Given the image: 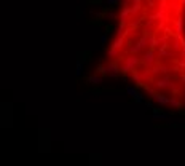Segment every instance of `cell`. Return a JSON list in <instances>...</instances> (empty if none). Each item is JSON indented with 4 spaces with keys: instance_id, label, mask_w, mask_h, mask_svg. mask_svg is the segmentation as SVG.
<instances>
[{
    "instance_id": "obj_21",
    "label": "cell",
    "mask_w": 185,
    "mask_h": 166,
    "mask_svg": "<svg viewBox=\"0 0 185 166\" xmlns=\"http://www.w3.org/2000/svg\"><path fill=\"white\" fill-rule=\"evenodd\" d=\"M177 69H180V70H185V59H180V61L177 62Z\"/></svg>"
},
{
    "instance_id": "obj_9",
    "label": "cell",
    "mask_w": 185,
    "mask_h": 166,
    "mask_svg": "<svg viewBox=\"0 0 185 166\" xmlns=\"http://www.w3.org/2000/svg\"><path fill=\"white\" fill-rule=\"evenodd\" d=\"M156 56H158V58H174V56H176V53H174V51H168V50H166V46L161 45V48L158 50Z\"/></svg>"
},
{
    "instance_id": "obj_19",
    "label": "cell",
    "mask_w": 185,
    "mask_h": 166,
    "mask_svg": "<svg viewBox=\"0 0 185 166\" xmlns=\"http://www.w3.org/2000/svg\"><path fill=\"white\" fill-rule=\"evenodd\" d=\"M139 51H140V46L137 45V43H136V45H132V46H129V53H131V54H137Z\"/></svg>"
},
{
    "instance_id": "obj_28",
    "label": "cell",
    "mask_w": 185,
    "mask_h": 166,
    "mask_svg": "<svg viewBox=\"0 0 185 166\" xmlns=\"http://www.w3.org/2000/svg\"><path fill=\"white\" fill-rule=\"evenodd\" d=\"M182 18H184V24H185V14H184V16H182Z\"/></svg>"
},
{
    "instance_id": "obj_11",
    "label": "cell",
    "mask_w": 185,
    "mask_h": 166,
    "mask_svg": "<svg viewBox=\"0 0 185 166\" xmlns=\"http://www.w3.org/2000/svg\"><path fill=\"white\" fill-rule=\"evenodd\" d=\"M123 45H125V37H123V35H117V38L112 43V48L121 50V48H123Z\"/></svg>"
},
{
    "instance_id": "obj_16",
    "label": "cell",
    "mask_w": 185,
    "mask_h": 166,
    "mask_svg": "<svg viewBox=\"0 0 185 166\" xmlns=\"http://www.w3.org/2000/svg\"><path fill=\"white\" fill-rule=\"evenodd\" d=\"M137 45L140 46V50H145V48H147V35L144 34L142 37L139 38V42H137Z\"/></svg>"
},
{
    "instance_id": "obj_10",
    "label": "cell",
    "mask_w": 185,
    "mask_h": 166,
    "mask_svg": "<svg viewBox=\"0 0 185 166\" xmlns=\"http://www.w3.org/2000/svg\"><path fill=\"white\" fill-rule=\"evenodd\" d=\"M174 29H176V35H180L184 32V18L182 16H177L176 22H174Z\"/></svg>"
},
{
    "instance_id": "obj_8",
    "label": "cell",
    "mask_w": 185,
    "mask_h": 166,
    "mask_svg": "<svg viewBox=\"0 0 185 166\" xmlns=\"http://www.w3.org/2000/svg\"><path fill=\"white\" fill-rule=\"evenodd\" d=\"M129 16H131V13H129V2L128 0H125L123 2V8H121V13H120V19L121 22H126Z\"/></svg>"
},
{
    "instance_id": "obj_25",
    "label": "cell",
    "mask_w": 185,
    "mask_h": 166,
    "mask_svg": "<svg viewBox=\"0 0 185 166\" xmlns=\"http://www.w3.org/2000/svg\"><path fill=\"white\" fill-rule=\"evenodd\" d=\"M163 30H164V32H166L168 35H171V34H172V32H171V29H169V27H166V26H164V29H163Z\"/></svg>"
},
{
    "instance_id": "obj_13",
    "label": "cell",
    "mask_w": 185,
    "mask_h": 166,
    "mask_svg": "<svg viewBox=\"0 0 185 166\" xmlns=\"http://www.w3.org/2000/svg\"><path fill=\"white\" fill-rule=\"evenodd\" d=\"M169 107L172 109H180L182 107V102H180V99H177V97H169Z\"/></svg>"
},
{
    "instance_id": "obj_18",
    "label": "cell",
    "mask_w": 185,
    "mask_h": 166,
    "mask_svg": "<svg viewBox=\"0 0 185 166\" xmlns=\"http://www.w3.org/2000/svg\"><path fill=\"white\" fill-rule=\"evenodd\" d=\"M81 74H83V62H81V61H77V69H75V75H77V77H80Z\"/></svg>"
},
{
    "instance_id": "obj_4",
    "label": "cell",
    "mask_w": 185,
    "mask_h": 166,
    "mask_svg": "<svg viewBox=\"0 0 185 166\" xmlns=\"http://www.w3.org/2000/svg\"><path fill=\"white\" fill-rule=\"evenodd\" d=\"M139 61L142 62L145 67H152V66L156 62V53H155V51H153L152 48L147 50V51H145V53L142 54V58H139Z\"/></svg>"
},
{
    "instance_id": "obj_6",
    "label": "cell",
    "mask_w": 185,
    "mask_h": 166,
    "mask_svg": "<svg viewBox=\"0 0 185 166\" xmlns=\"http://www.w3.org/2000/svg\"><path fill=\"white\" fill-rule=\"evenodd\" d=\"M104 74L105 75H110L112 78H117L118 74H120V66L115 64V62H110V64L104 66Z\"/></svg>"
},
{
    "instance_id": "obj_27",
    "label": "cell",
    "mask_w": 185,
    "mask_h": 166,
    "mask_svg": "<svg viewBox=\"0 0 185 166\" xmlns=\"http://www.w3.org/2000/svg\"><path fill=\"white\" fill-rule=\"evenodd\" d=\"M180 80H182V82L185 83V74H182V75H180Z\"/></svg>"
},
{
    "instance_id": "obj_15",
    "label": "cell",
    "mask_w": 185,
    "mask_h": 166,
    "mask_svg": "<svg viewBox=\"0 0 185 166\" xmlns=\"http://www.w3.org/2000/svg\"><path fill=\"white\" fill-rule=\"evenodd\" d=\"M102 80H104V78L99 77V75H91V77H88V82L91 83V85H101Z\"/></svg>"
},
{
    "instance_id": "obj_29",
    "label": "cell",
    "mask_w": 185,
    "mask_h": 166,
    "mask_svg": "<svg viewBox=\"0 0 185 166\" xmlns=\"http://www.w3.org/2000/svg\"><path fill=\"white\" fill-rule=\"evenodd\" d=\"M171 2H179V0H171Z\"/></svg>"
},
{
    "instance_id": "obj_14",
    "label": "cell",
    "mask_w": 185,
    "mask_h": 166,
    "mask_svg": "<svg viewBox=\"0 0 185 166\" xmlns=\"http://www.w3.org/2000/svg\"><path fill=\"white\" fill-rule=\"evenodd\" d=\"M120 56H121L120 50H115V48H109V50H107V58L117 59V58H120Z\"/></svg>"
},
{
    "instance_id": "obj_23",
    "label": "cell",
    "mask_w": 185,
    "mask_h": 166,
    "mask_svg": "<svg viewBox=\"0 0 185 166\" xmlns=\"http://www.w3.org/2000/svg\"><path fill=\"white\" fill-rule=\"evenodd\" d=\"M105 43H107V34H104V35H101V45L104 46Z\"/></svg>"
},
{
    "instance_id": "obj_5",
    "label": "cell",
    "mask_w": 185,
    "mask_h": 166,
    "mask_svg": "<svg viewBox=\"0 0 185 166\" xmlns=\"http://www.w3.org/2000/svg\"><path fill=\"white\" fill-rule=\"evenodd\" d=\"M126 94H128V96H131L132 99L136 101V104H144V102H145L144 96H142L139 91H137L134 86H126Z\"/></svg>"
},
{
    "instance_id": "obj_26",
    "label": "cell",
    "mask_w": 185,
    "mask_h": 166,
    "mask_svg": "<svg viewBox=\"0 0 185 166\" xmlns=\"http://www.w3.org/2000/svg\"><path fill=\"white\" fill-rule=\"evenodd\" d=\"M107 18H110V19H115L117 16H115V14H113V13H109V14H107Z\"/></svg>"
},
{
    "instance_id": "obj_2",
    "label": "cell",
    "mask_w": 185,
    "mask_h": 166,
    "mask_svg": "<svg viewBox=\"0 0 185 166\" xmlns=\"http://www.w3.org/2000/svg\"><path fill=\"white\" fill-rule=\"evenodd\" d=\"M169 5H168V0H160V5H158V11H156L155 14H153V18L155 19H160V22H166L169 21Z\"/></svg>"
},
{
    "instance_id": "obj_12",
    "label": "cell",
    "mask_w": 185,
    "mask_h": 166,
    "mask_svg": "<svg viewBox=\"0 0 185 166\" xmlns=\"http://www.w3.org/2000/svg\"><path fill=\"white\" fill-rule=\"evenodd\" d=\"M153 21H155V18H153V16L148 18V22L145 24V29H144L145 35H150V34H153Z\"/></svg>"
},
{
    "instance_id": "obj_7",
    "label": "cell",
    "mask_w": 185,
    "mask_h": 166,
    "mask_svg": "<svg viewBox=\"0 0 185 166\" xmlns=\"http://www.w3.org/2000/svg\"><path fill=\"white\" fill-rule=\"evenodd\" d=\"M150 97H152V99L156 102V104H160V105H168V104H169V97H168V96H164V94L153 93Z\"/></svg>"
},
{
    "instance_id": "obj_22",
    "label": "cell",
    "mask_w": 185,
    "mask_h": 166,
    "mask_svg": "<svg viewBox=\"0 0 185 166\" xmlns=\"http://www.w3.org/2000/svg\"><path fill=\"white\" fill-rule=\"evenodd\" d=\"M118 2H120V0H105V5H107V6H112V5H117Z\"/></svg>"
},
{
    "instance_id": "obj_1",
    "label": "cell",
    "mask_w": 185,
    "mask_h": 166,
    "mask_svg": "<svg viewBox=\"0 0 185 166\" xmlns=\"http://www.w3.org/2000/svg\"><path fill=\"white\" fill-rule=\"evenodd\" d=\"M139 58H137V54H129V56L123 58V62H121V67H120V72L123 74H128V72H132V70L137 67L139 64Z\"/></svg>"
},
{
    "instance_id": "obj_3",
    "label": "cell",
    "mask_w": 185,
    "mask_h": 166,
    "mask_svg": "<svg viewBox=\"0 0 185 166\" xmlns=\"http://www.w3.org/2000/svg\"><path fill=\"white\" fill-rule=\"evenodd\" d=\"M153 85H155V88H158V89H174V91H177V86H176V83L172 82V78L171 77H163V78H160V80H156V82H153Z\"/></svg>"
},
{
    "instance_id": "obj_20",
    "label": "cell",
    "mask_w": 185,
    "mask_h": 166,
    "mask_svg": "<svg viewBox=\"0 0 185 166\" xmlns=\"http://www.w3.org/2000/svg\"><path fill=\"white\" fill-rule=\"evenodd\" d=\"M123 32H125V22H121V24L117 27V35H123Z\"/></svg>"
},
{
    "instance_id": "obj_24",
    "label": "cell",
    "mask_w": 185,
    "mask_h": 166,
    "mask_svg": "<svg viewBox=\"0 0 185 166\" xmlns=\"http://www.w3.org/2000/svg\"><path fill=\"white\" fill-rule=\"evenodd\" d=\"M144 105H145V109H153V104H152V102H144Z\"/></svg>"
},
{
    "instance_id": "obj_17",
    "label": "cell",
    "mask_w": 185,
    "mask_h": 166,
    "mask_svg": "<svg viewBox=\"0 0 185 166\" xmlns=\"http://www.w3.org/2000/svg\"><path fill=\"white\" fill-rule=\"evenodd\" d=\"M152 118L153 120H163V121H166V120H169V115H164V113H153L152 115Z\"/></svg>"
}]
</instances>
